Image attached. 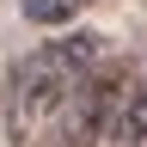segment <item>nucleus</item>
Wrapping results in <instances>:
<instances>
[{
	"mask_svg": "<svg viewBox=\"0 0 147 147\" xmlns=\"http://www.w3.org/2000/svg\"><path fill=\"white\" fill-rule=\"evenodd\" d=\"M104 55V37L98 31H67V37H49L37 43L12 74V92H6V141L12 147H43L55 135V117H61L67 92L80 86V74Z\"/></svg>",
	"mask_w": 147,
	"mask_h": 147,
	"instance_id": "1",
	"label": "nucleus"
},
{
	"mask_svg": "<svg viewBox=\"0 0 147 147\" xmlns=\"http://www.w3.org/2000/svg\"><path fill=\"white\" fill-rule=\"evenodd\" d=\"M129 86H135L129 61L98 55V61L80 74V86L67 92V104H61V117H55V135L49 141L55 147H98V141H110V123H117Z\"/></svg>",
	"mask_w": 147,
	"mask_h": 147,
	"instance_id": "2",
	"label": "nucleus"
},
{
	"mask_svg": "<svg viewBox=\"0 0 147 147\" xmlns=\"http://www.w3.org/2000/svg\"><path fill=\"white\" fill-rule=\"evenodd\" d=\"M104 147H147V74L129 86V98L117 110V123H110V141Z\"/></svg>",
	"mask_w": 147,
	"mask_h": 147,
	"instance_id": "3",
	"label": "nucleus"
},
{
	"mask_svg": "<svg viewBox=\"0 0 147 147\" xmlns=\"http://www.w3.org/2000/svg\"><path fill=\"white\" fill-rule=\"evenodd\" d=\"M98 0H18V12H25V25H43V31H61L74 25L80 12H92Z\"/></svg>",
	"mask_w": 147,
	"mask_h": 147,
	"instance_id": "4",
	"label": "nucleus"
}]
</instances>
